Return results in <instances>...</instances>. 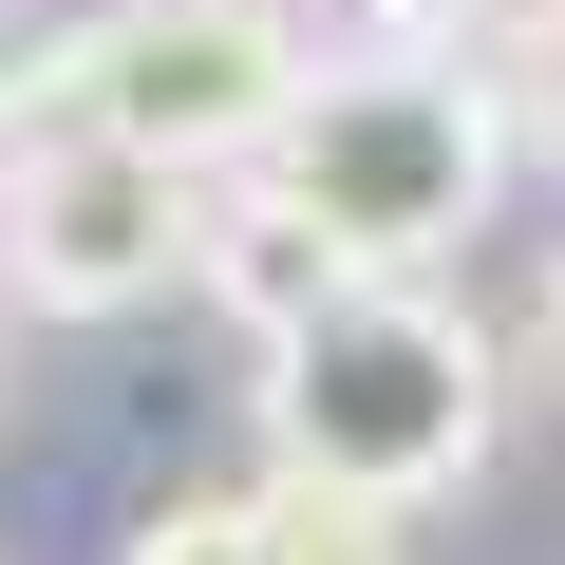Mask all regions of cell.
Returning <instances> with one entry per match:
<instances>
[{
    "mask_svg": "<svg viewBox=\"0 0 565 565\" xmlns=\"http://www.w3.org/2000/svg\"><path fill=\"white\" fill-rule=\"evenodd\" d=\"M245 415H264V471H321V490H359V509L415 527V509H452L490 471L509 359H490V321L434 264H359L282 340H245Z\"/></svg>",
    "mask_w": 565,
    "mask_h": 565,
    "instance_id": "cell-1",
    "label": "cell"
},
{
    "mask_svg": "<svg viewBox=\"0 0 565 565\" xmlns=\"http://www.w3.org/2000/svg\"><path fill=\"white\" fill-rule=\"evenodd\" d=\"M207 245V170L95 114H20L0 132V302L20 321H132L170 302Z\"/></svg>",
    "mask_w": 565,
    "mask_h": 565,
    "instance_id": "cell-3",
    "label": "cell"
},
{
    "mask_svg": "<svg viewBox=\"0 0 565 565\" xmlns=\"http://www.w3.org/2000/svg\"><path fill=\"white\" fill-rule=\"evenodd\" d=\"M302 20H340V39H490L509 0H302Z\"/></svg>",
    "mask_w": 565,
    "mask_h": 565,
    "instance_id": "cell-7",
    "label": "cell"
},
{
    "mask_svg": "<svg viewBox=\"0 0 565 565\" xmlns=\"http://www.w3.org/2000/svg\"><path fill=\"white\" fill-rule=\"evenodd\" d=\"M321 20L302 0H95V20L39 57V114H95V132H151L189 170H245L302 95Z\"/></svg>",
    "mask_w": 565,
    "mask_h": 565,
    "instance_id": "cell-4",
    "label": "cell"
},
{
    "mask_svg": "<svg viewBox=\"0 0 565 565\" xmlns=\"http://www.w3.org/2000/svg\"><path fill=\"white\" fill-rule=\"evenodd\" d=\"M0 359H20V302H0Z\"/></svg>",
    "mask_w": 565,
    "mask_h": 565,
    "instance_id": "cell-9",
    "label": "cell"
},
{
    "mask_svg": "<svg viewBox=\"0 0 565 565\" xmlns=\"http://www.w3.org/2000/svg\"><path fill=\"white\" fill-rule=\"evenodd\" d=\"M245 170L302 189L340 264H452L527 170V95L490 76V39H340L302 57V95Z\"/></svg>",
    "mask_w": 565,
    "mask_h": 565,
    "instance_id": "cell-2",
    "label": "cell"
},
{
    "mask_svg": "<svg viewBox=\"0 0 565 565\" xmlns=\"http://www.w3.org/2000/svg\"><path fill=\"white\" fill-rule=\"evenodd\" d=\"M114 565H396V509H359V490H321V471H264V490L151 509Z\"/></svg>",
    "mask_w": 565,
    "mask_h": 565,
    "instance_id": "cell-5",
    "label": "cell"
},
{
    "mask_svg": "<svg viewBox=\"0 0 565 565\" xmlns=\"http://www.w3.org/2000/svg\"><path fill=\"white\" fill-rule=\"evenodd\" d=\"M527 340H546V377H565V264H546V321H527Z\"/></svg>",
    "mask_w": 565,
    "mask_h": 565,
    "instance_id": "cell-8",
    "label": "cell"
},
{
    "mask_svg": "<svg viewBox=\"0 0 565 565\" xmlns=\"http://www.w3.org/2000/svg\"><path fill=\"white\" fill-rule=\"evenodd\" d=\"M490 76L527 95V132H565V0H509V20H490Z\"/></svg>",
    "mask_w": 565,
    "mask_h": 565,
    "instance_id": "cell-6",
    "label": "cell"
}]
</instances>
